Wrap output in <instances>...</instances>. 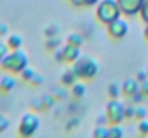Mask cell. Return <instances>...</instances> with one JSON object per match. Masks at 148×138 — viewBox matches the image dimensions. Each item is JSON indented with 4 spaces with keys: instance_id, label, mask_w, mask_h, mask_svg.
<instances>
[{
    "instance_id": "1",
    "label": "cell",
    "mask_w": 148,
    "mask_h": 138,
    "mask_svg": "<svg viewBox=\"0 0 148 138\" xmlns=\"http://www.w3.org/2000/svg\"><path fill=\"white\" fill-rule=\"evenodd\" d=\"M26 66H29V58H27L26 52H23L20 49L10 50L6 55V58L0 62V68L12 75H20V72Z\"/></svg>"
},
{
    "instance_id": "2",
    "label": "cell",
    "mask_w": 148,
    "mask_h": 138,
    "mask_svg": "<svg viewBox=\"0 0 148 138\" xmlns=\"http://www.w3.org/2000/svg\"><path fill=\"white\" fill-rule=\"evenodd\" d=\"M122 16V12L119 9V4L116 0H99L95 10V17L99 23L108 25Z\"/></svg>"
},
{
    "instance_id": "3",
    "label": "cell",
    "mask_w": 148,
    "mask_h": 138,
    "mask_svg": "<svg viewBox=\"0 0 148 138\" xmlns=\"http://www.w3.org/2000/svg\"><path fill=\"white\" fill-rule=\"evenodd\" d=\"M72 69L75 71L78 79H92L94 76H97L99 66L97 60L91 56H81L76 62H73Z\"/></svg>"
},
{
    "instance_id": "4",
    "label": "cell",
    "mask_w": 148,
    "mask_h": 138,
    "mask_svg": "<svg viewBox=\"0 0 148 138\" xmlns=\"http://www.w3.org/2000/svg\"><path fill=\"white\" fill-rule=\"evenodd\" d=\"M40 127V119L38 117V114L35 112H26L20 121H19V127H17V133L19 135L23 138H29L36 134V131Z\"/></svg>"
},
{
    "instance_id": "5",
    "label": "cell",
    "mask_w": 148,
    "mask_h": 138,
    "mask_svg": "<svg viewBox=\"0 0 148 138\" xmlns=\"http://www.w3.org/2000/svg\"><path fill=\"white\" fill-rule=\"evenodd\" d=\"M105 117L108 119V124H121L125 118V106L116 99H111L105 106Z\"/></svg>"
},
{
    "instance_id": "6",
    "label": "cell",
    "mask_w": 148,
    "mask_h": 138,
    "mask_svg": "<svg viewBox=\"0 0 148 138\" xmlns=\"http://www.w3.org/2000/svg\"><path fill=\"white\" fill-rule=\"evenodd\" d=\"M106 32L109 35L111 39L114 41H121L125 38V35L128 33V23L124 20V19H116L111 23L106 25Z\"/></svg>"
},
{
    "instance_id": "7",
    "label": "cell",
    "mask_w": 148,
    "mask_h": 138,
    "mask_svg": "<svg viewBox=\"0 0 148 138\" xmlns=\"http://www.w3.org/2000/svg\"><path fill=\"white\" fill-rule=\"evenodd\" d=\"M124 16H134L141 12L144 0H116Z\"/></svg>"
},
{
    "instance_id": "8",
    "label": "cell",
    "mask_w": 148,
    "mask_h": 138,
    "mask_svg": "<svg viewBox=\"0 0 148 138\" xmlns=\"http://www.w3.org/2000/svg\"><path fill=\"white\" fill-rule=\"evenodd\" d=\"M60 49H62V55H63V62L73 63V62H76L81 58V47L79 46H73L71 43H66Z\"/></svg>"
},
{
    "instance_id": "9",
    "label": "cell",
    "mask_w": 148,
    "mask_h": 138,
    "mask_svg": "<svg viewBox=\"0 0 148 138\" xmlns=\"http://www.w3.org/2000/svg\"><path fill=\"white\" fill-rule=\"evenodd\" d=\"M121 89H122V93H124L125 96L132 98L135 93L140 92V84H138V79H127V81L122 84Z\"/></svg>"
},
{
    "instance_id": "10",
    "label": "cell",
    "mask_w": 148,
    "mask_h": 138,
    "mask_svg": "<svg viewBox=\"0 0 148 138\" xmlns=\"http://www.w3.org/2000/svg\"><path fill=\"white\" fill-rule=\"evenodd\" d=\"M14 87H16V79L12 76V73L4 76V78H1V81H0V92L9 93Z\"/></svg>"
},
{
    "instance_id": "11",
    "label": "cell",
    "mask_w": 148,
    "mask_h": 138,
    "mask_svg": "<svg viewBox=\"0 0 148 138\" xmlns=\"http://www.w3.org/2000/svg\"><path fill=\"white\" fill-rule=\"evenodd\" d=\"M76 79H78V76H76V73H75L73 69H66V71L62 73V76H60L62 84H63V85H68V87H72V85L76 82Z\"/></svg>"
},
{
    "instance_id": "12",
    "label": "cell",
    "mask_w": 148,
    "mask_h": 138,
    "mask_svg": "<svg viewBox=\"0 0 148 138\" xmlns=\"http://www.w3.org/2000/svg\"><path fill=\"white\" fill-rule=\"evenodd\" d=\"M6 43H7V46H9L10 50H16V49H20V47H22V45H23V39H22L20 35L13 33V35H10V36L7 38Z\"/></svg>"
},
{
    "instance_id": "13",
    "label": "cell",
    "mask_w": 148,
    "mask_h": 138,
    "mask_svg": "<svg viewBox=\"0 0 148 138\" xmlns=\"http://www.w3.org/2000/svg\"><path fill=\"white\" fill-rule=\"evenodd\" d=\"M66 43H71V45L79 46V47H81V46L84 45V36H82L81 33H78V32H73V33L68 35Z\"/></svg>"
},
{
    "instance_id": "14",
    "label": "cell",
    "mask_w": 148,
    "mask_h": 138,
    "mask_svg": "<svg viewBox=\"0 0 148 138\" xmlns=\"http://www.w3.org/2000/svg\"><path fill=\"white\" fill-rule=\"evenodd\" d=\"M72 95L75 96V98H82L84 95H85V91H86V88H85V85L82 84V82H75L73 85H72Z\"/></svg>"
},
{
    "instance_id": "15",
    "label": "cell",
    "mask_w": 148,
    "mask_h": 138,
    "mask_svg": "<svg viewBox=\"0 0 148 138\" xmlns=\"http://www.w3.org/2000/svg\"><path fill=\"white\" fill-rule=\"evenodd\" d=\"M121 93H122L121 87H119V85H116L115 82H112V84L108 87V95H109V98H111V99H116Z\"/></svg>"
},
{
    "instance_id": "16",
    "label": "cell",
    "mask_w": 148,
    "mask_h": 138,
    "mask_svg": "<svg viewBox=\"0 0 148 138\" xmlns=\"http://www.w3.org/2000/svg\"><path fill=\"white\" fill-rule=\"evenodd\" d=\"M94 137L95 138H109V128L105 125H98L94 130Z\"/></svg>"
},
{
    "instance_id": "17",
    "label": "cell",
    "mask_w": 148,
    "mask_h": 138,
    "mask_svg": "<svg viewBox=\"0 0 148 138\" xmlns=\"http://www.w3.org/2000/svg\"><path fill=\"white\" fill-rule=\"evenodd\" d=\"M124 135V131L121 127H118V124H111L109 127V138H121Z\"/></svg>"
},
{
    "instance_id": "18",
    "label": "cell",
    "mask_w": 148,
    "mask_h": 138,
    "mask_svg": "<svg viewBox=\"0 0 148 138\" xmlns=\"http://www.w3.org/2000/svg\"><path fill=\"white\" fill-rule=\"evenodd\" d=\"M35 75V71L32 69V68H29V66H26L22 72H20V76H22V79L23 81H26V82H29L30 79H32V76Z\"/></svg>"
},
{
    "instance_id": "19",
    "label": "cell",
    "mask_w": 148,
    "mask_h": 138,
    "mask_svg": "<svg viewBox=\"0 0 148 138\" xmlns=\"http://www.w3.org/2000/svg\"><path fill=\"white\" fill-rule=\"evenodd\" d=\"M42 102H43V106L45 108H52L55 105L56 99H55L53 95H45V96H42Z\"/></svg>"
},
{
    "instance_id": "20",
    "label": "cell",
    "mask_w": 148,
    "mask_h": 138,
    "mask_svg": "<svg viewBox=\"0 0 148 138\" xmlns=\"http://www.w3.org/2000/svg\"><path fill=\"white\" fill-rule=\"evenodd\" d=\"M59 45H60V39H59L58 36L48 38V41H46V47H48V49H56Z\"/></svg>"
},
{
    "instance_id": "21",
    "label": "cell",
    "mask_w": 148,
    "mask_h": 138,
    "mask_svg": "<svg viewBox=\"0 0 148 138\" xmlns=\"http://www.w3.org/2000/svg\"><path fill=\"white\" fill-rule=\"evenodd\" d=\"M58 33H59V26H56V25H50L49 27H46V30H45L46 38H53V36H58Z\"/></svg>"
},
{
    "instance_id": "22",
    "label": "cell",
    "mask_w": 148,
    "mask_h": 138,
    "mask_svg": "<svg viewBox=\"0 0 148 138\" xmlns=\"http://www.w3.org/2000/svg\"><path fill=\"white\" fill-rule=\"evenodd\" d=\"M9 125H10V122H9L7 117L3 115V114H0V134L4 133V131L9 128Z\"/></svg>"
},
{
    "instance_id": "23",
    "label": "cell",
    "mask_w": 148,
    "mask_h": 138,
    "mask_svg": "<svg viewBox=\"0 0 148 138\" xmlns=\"http://www.w3.org/2000/svg\"><path fill=\"white\" fill-rule=\"evenodd\" d=\"M29 82H30V85H33V87H39V85L43 82V76L35 72V75L32 76V79H30Z\"/></svg>"
},
{
    "instance_id": "24",
    "label": "cell",
    "mask_w": 148,
    "mask_h": 138,
    "mask_svg": "<svg viewBox=\"0 0 148 138\" xmlns=\"http://www.w3.org/2000/svg\"><path fill=\"white\" fill-rule=\"evenodd\" d=\"M10 52V49H9V46H7V43H0V62L6 58V55Z\"/></svg>"
},
{
    "instance_id": "25",
    "label": "cell",
    "mask_w": 148,
    "mask_h": 138,
    "mask_svg": "<svg viewBox=\"0 0 148 138\" xmlns=\"http://www.w3.org/2000/svg\"><path fill=\"white\" fill-rule=\"evenodd\" d=\"M140 13H141V17L148 23V0H144V4H143Z\"/></svg>"
},
{
    "instance_id": "26",
    "label": "cell",
    "mask_w": 148,
    "mask_h": 138,
    "mask_svg": "<svg viewBox=\"0 0 148 138\" xmlns=\"http://www.w3.org/2000/svg\"><path fill=\"white\" fill-rule=\"evenodd\" d=\"M140 92L143 93V96H148V79L143 81L140 85Z\"/></svg>"
},
{
    "instance_id": "27",
    "label": "cell",
    "mask_w": 148,
    "mask_h": 138,
    "mask_svg": "<svg viewBox=\"0 0 148 138\" xmlns=\"http://www.w3.org/2000/svg\"><path fill=\"white\" fill-rule=\"evenodd\" d=\"M32 108H33V109H36V111L45 109L43 102H42V98H40V99H35V101H33V104H32Z\"/></svg>"
},
{
    "instance_id": "28",
    "label": "cell",
    "mask_w": 148,
    "mask_h": 138,
    "mask_svg": "<svg viewBox=\"0 0 148 138\" xmlns=\"http://www.w3.org/2000/svg\"><path fill=\"white\" fill-rule=\"evenodd\" d=\"M145 115H147V111H145V108H143V106H140V108H135V117L137 118H145Z\"/></svg>"
},
{
    "instance_id": "29",
    "label": "cell",
    "mask_w": 148,
    "mask_h": 138,
    "mask_svg": "<svg viewBox=\"0 0 148 138\" xmlns=\"http://www.w3.org/2000/svg\"><path fill=\"white\" fill-rule=\"evenodd\" d=\"M138 130L143 134H148V121H141L140 125H138Z\"/></svg>"
},
{
    "instance_id": "30",
    "label": "cell",
    "mask_w": 148,
    "mask_h": 138,
    "mask_svg": "<svg viewBox=\"0 0 148 138\" xmlns=\"http://www.w3.org/2000/svg\"><path fill=\"white\" fill-rule=\"evenodd\" d=\"M134 115H135V108H132V106L125 108V118H132Z\"/></svg>"
},
{
    "instance_id": "31",
    "label": "cell",
    "mask_w": 148,
    "mask_h": 138,
    "mask_svg": "<svg viewBox=\"0 0 148 138\" xmlns=\"http://www.w3.org/2000/svg\"><path fill=\"white\" fill-rule=\"evenodd\" d=\"M79 1H81V6H95L99 3V0H79Z\"/></svg>"
},
{
    "instance_id": "32",
    "label": "cell",
    "mask_w": 148,
    "mask_h": 138,
    "mask_svg": "<svg viewBox=\"0 0 148 138\" xmlns=\"http://www.w3.org/2000/svg\"><path fill=\"white\" fill-rule=\"evenodd\" d=\"M7 32H9V27H7V25H6V23H0V36H4V35H7Z\"/></svg>"
},
{
    "instance_id": "33",
    "label": "cell",
    "mask_w": 148,
    "mask_h": 138,
    "mask_svg": "<svg viewBox=\"0 0 148 138\" xmlns=\"http://www.w3.org/2000/svg\"><path fill=\"white\" fill-rule=\"evenodd\" d=\"M55 59L58 62H63V55H62V49L59 50H55Z\"/></svg>"
},
{
    "instance_id": "34",
    "label": "cell",
    "mask_w": 148,
    "mask_h": 138,
    "mask_svg": "<svg viewBox=\"0 0 148 138\" xmlns=\"http://www.w3.org/2000/svg\"><path fill=\"white\" fill-rule=\"evenodd\" d=\"M147 72H140V73H138V75H137V79H138V81H140V82H143V81H145V79H147Z\"/></svg>"
},
{
    "instance_id": "35",
    "label": "cell",
    "mask_w": 148,
    "mask_h": 138,
    "mask_svg": "<svg viewBox=\"0 0 148 138\" xmlns=\"http://www.w3.org/2000/svg\"><path fill=\"white\" fill-rule=\"evenodd\" d=\"M58 93H56V96H60V98H63L66 93H65V91H62V89H59V91H56Z\"/></svg>"
},
{
    "instance_id": "36",
    "label": "cell",
    "mask_w": 148,
    "mask_h": 138,
    "mask_svg": "<svg viewBox=\"0 0 148 138\" xmlns=\"http://www.w3.org/2000/svg\"><path fill=\"white\" fill-rule=\"evenodd\" d=\"M144 36H145V39L148 41V25H147V27H145V30H144Z\"/></svg>"
},
{
    "instance_id": "37",
    "label": "cell",
    "mask_w": 148,
    "mask_h": 138,
    "mask_svg": "<svg viewBox=\"0 0 148 138\" xmlns=\"http://www.w3.org/2000/svg\"><path fill=\"white\" fill-rule=\"evenodd\" d=\"M71 1H75V0H71Z\"/></svg>"
},
{
    "instance_id": "38",
    "label": "cell",
    "mask_w": 148,
    "mask_h": 138,
    "mask_svg": "<svg viewBox=\"0 0 148 138\" xmlns=\"http://www.w3.org/2000/svg\"><path fill=\"white\" fill-rule=\"evenodd\" d=\"M147 75H148V71H147Z\"/></svg>"
}]
</instances>
